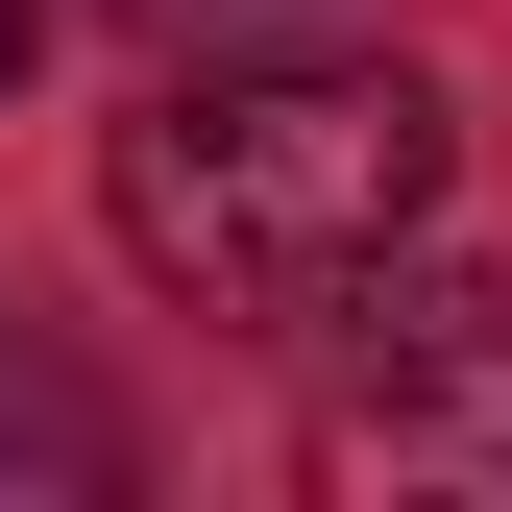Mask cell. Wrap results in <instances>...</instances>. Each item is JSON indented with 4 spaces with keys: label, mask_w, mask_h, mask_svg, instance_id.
<instances>
[{
    "label": "cell",
    "mask_w": 512,
    "mask_h": 512,
    "mask_svg": "<svg viewBox=\"0 0 512 512\" xmlns=\"http://www.w3.org/2000/svg\"><path fill=\"white\" fill-rule=\"evenodd\" d=\"M439 147H464V122H439L391 49H196V74L98 147V196H122V244L196 317H342L439 220Z\"/></svg>",
    "instance_id": "1"
},
{
    "label": "cell",
    "mask_w": 512,
    "mask_h": 512,
    "mask_svg": "<svg viewBox=\"0 0 512 512\" xmlns=\"http://www.w3.org/2000/svg\"><path fill=\"white\" fill-rule=\"evenodd\" d=\"M317 488H391V512H512V269H366L342 366H317Z\"/></svg>",
    "instance_id": "2"
},
{
    "label": "cell",
    "mask_w": 512,
    "mask_h": 512,
    "mask_svg": "<svg viewBox=\"0 0 512 512\" xmlns=\"http://www.w3.org/2000/svg\"><path fill=\"white\" fill-rule=\"evenodd\" d=\"M0 488H122V415H98L49 342H0Z\"/></svg>",
    "instance_id": "3"
},
{
    "label": "cell",
    "mask_w": 512,
    "mask_h": 512,
    "mask_svg": "<svg viewBox=\"0 0 512 512\" xmlns=\"http://www.w3.org/2000/svg\"><path fill=\"white\" fill-rule=\"evenodd\" d=\"M122 25H147L171 74H196V49H366L391 0H122Z\"/></svg>",
    "instance_id": "4"
},
{
    "label": "cell",
    "mask_w": 512,
    "mask_h": 512,
    "mask_svg": "<svg viewBox=\"0 0 512 512\" xmlns=\"http://www.w3.org/2000/svg\"><path fill=\"white\" fill-rule=\"evenodd\" d=\"M25 49H49V25H25V0H0V98H25Z\"/></svg>",
    "instance_id": "5"
}]
</instances>
